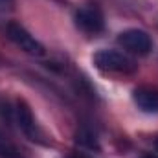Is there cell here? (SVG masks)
I'll return each mask as SVG.
<instances>
[{"label": "cell", "mask_w": 158, "mask_h": 158, "mask_svg": "<svg viewBox=\"0 0 158 158\" xmlns=\"http://www.w3.org/2000/svg\"><path fill=\"white\" fill-rule=\"evenodd\" d=\"M155 147H156V151H158V140H156V143H155Z\"/></svg>", "instance_id": "11"}, {"label": "cell", "mask_w": 158, "mask_h": 158, "mask_svg": "<svg viewBox=\"0 0 158 158\" xmlns=\"http://www.w3.org/2000/svg\"><path fill=\"white\" fill-rule=\"evenodd\" d=\"M74 22L86 35H98L105 30V15L98 4H86L79 7L74 15Z\"/></svg>", "instance_id": "3"}, {"label": "cell", "mask_w": 158, "mask_h": 158, "mask_svg": "<svg viewBox=\"0 0 158 158\" xmlns=\"http://www.w3.org/2000/svg\"><path fill=\"white\" fill-rule=\"evenodd\" d=\"M138 158H156L155 155H142V156H138Z\"/></svg>", "instance_id": "10"}, {"label": "cell", "mask_w": 158, "mask_h": 158, "mask_svg": "<svg viewBox=\"0 0 158 158\" xmlns=\"http://www.w3.org/2000/svg\"><path fill=\"white\" fill-rule=\"evenodd\" d=\"M6 35H7V39L11 40V42H15L20 50H24L26 53H30V55H44V46H42V42L37 40L22 24H19V22H9L7 26H6Z\"/></svg>", "instance_id": "5"}, {"label": "cell", "mask_w": 158, "mask_h": 158, "mask_svg": "<svg viewBox=\"0 0 158 158\" xmlns=\"http://www.w3.org/2000/svg\"><path fill=\"white\" fill-rule=\"evenodd\" d=\"M13 118L17 121L19 129L26 134V138H30L31 142L40 143V145H48L44 131L39 127L37 119H35L33 112H31V107L24 99H17L15 101V105H13Z\"/></svg>", "instance_id": "2"}, {"label": "cell", "mask_w": 158, "mask_h": 158, "mask_svg": "<svg viewBox=\"0 0 158 158\" xmlns=\"http://www.w3.org/2000/svg\"><path fill=\"white\" fill-rule=\"evenodd\" d=\"M116 40L127 53H132V55L143 57V55H149L151 50H153L151 35L145 30H140V28H129V30L121 31Z\"/></svg>", "instance_id": "4"}, {"label": "cell", "mask_w": 158, "mask_h": 158, "mask_svg": "<svg viewBox=\"0 0 158 158\" xmlns=\"http://www.w3.org/2000/svg\"><path fill=\"white\" fill-rule=\"evenodd\" d=\"M92 63L98 70H101L105 74L131 76L138 70L136 61L119 50H98L92 57Z\"/></svg>", "instance_id": "1"}, {"label": "cell", "mask_w": 158, "mask_h": 158, "mask_svg": "<svg viewBox=\"0 0 158 158\" xmlns=\"http://www.w3.org/2000/svg\"><path fill=\"white\" fill-rule=\"evenodd\" d=\"M76 142H77V145L88 147V149H99V143H98L96 134L90 129H86V127H81L77 132H76Z\"/></svg>", "instance_id": "7"}, {"label": "cell", "mask_w": 158, "mask_h": 158, "mask_svg": "<svg viewBox=\"0 0 158 158\" xmlns=\"http://www.w3.org/2000/svg\"><path fill=\"white\" fill-rule=\"evenodd\" d=\"M134 105L147 114H158V88L155 86H138L132 90Z\"/></svg>", "instance_id": "6"}, {"label": "cell", "mask_w": 158, "mask_h": 158, "mask_svg": "<svg viewBox=\"0 0 158 158\" xmlns=\"http://www.w3.org/2000/svg\"><path fill=\"white\" fill-rule=\"evenodd\" d=\"M68 158H92L88 153H85V151H74V153H70Z\"/></svg>", "instance_id": "9"}, {"label": "cell", "mask_w": 158, "mask_h": 158, "mask_svg": "<svg viewBox=\"0 0 158 158\" xmlns=\"http://www.w3.org/2000/svg\"><path fill=\"white\" fill-rule=\"evenodd\" d=\"M0 158H24L20 149L2 132H0Z\"/></svg>", "instance_id": "8"}]
</instances>
